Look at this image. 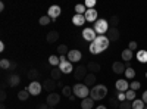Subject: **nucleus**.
Returning a JSON list of instances; mask_svg holds the SVG:
<instances>
[{"instance_id": "nucleus-1", "label": "nucleus", "mask_w": 147, "mask_h": 109, "mask_svg": "<svg viewBox=\"0 0 147 109\" xmlns=\"http://www.w3.org/2000/svg\"><path fill=\"white\" fill-rule=\"evenodd\" d=\"M107 96V87L105 84H96L94 87H91L90 90V97L96 102V100H102L103 97Z\"/></svg>"}, {"instance_id": "nucleus-2", "label": "nucleus", "mask_w": 147, "mask_h": 109, "mask_svg": "<svg viewBox=\"0 0 147 109\" xmlns=\"http://www.w3.org/2000/svg\"><path fill=\"white\" fill-rule=\"evenodd\" d=\"M72 93L77 96L78 99H85V97H88V94H90V90H88V87L85 86L84 83H78V84H75V86L72 87Z\"/></svg>"}, {"instance_id": "nucleus-3", "label": "nucleus", "mask_w": 147, "mask_h": 109, "mask_svg": "<svg viewBox=\"0 0 147 109\" xmlns=\"http://www.w3.org/2000/svg\"><path fill=\"white\" fill-rule=\"evenodd\" d=\"M93 28H94V31H96L97 35H105V34H107L110 25H109V21H106V19H97L94 22V27Z\"/></svg>"}, {"instance_id": "nucleus-4", "label": "nucleus", "mask_w": 147, "mask_h": 109, "mask_svg": "<svg viewBox=\"0 0 147 109\" xmlns=\"http://www.w3.org/2000/svg\"><path fill=\"white\" fill-rule=\"evenodd\" d=\"M59 69L62 71V74H71L74 72V66H72V62L65 58V56H60V65H59Z\"/></svg>"}, {"instance_id": "nucleus-5", "label": "nucleus", "mask_w": 147, "mask_h": 109, "mask_svg": "<svg viewBox=\"0 0 147 109\" xmlns=\"http://www.w3.org/2000/svg\"><path fill=\"white\" fill-rule=\"evenodd\" d=\"M87 74H88V69L84 65H78L77 68H74V77H75V80H78V81H84V78L87 77Z\"/></svg>"}, {"instance_id": "nucleus-6", "label": "nucleus", "mask_w": 147, "mask_h": 109, "mask_svg": "<svg viewBox=\"0 0 147 109\" xmlns=\"http://www.w3.org/2000/svg\"><path fill=\"white\" fill-rule=\"evenodd\" d=\"M99 49L103 52V50H106L107 47H109V44H110V40L107 39V35H97V39L93 41Z\"/></svg>"}, {"instance_id": "nucleus-7", "label": "nucleus", "mask_w": 147, "mask_h": 109, "mask_svg": "<svg viewBox=\"0 0 147 109\" xmlns=\"http://www.w3.org/2000/svg\"><path fill=\"white\" fill-rule=\"evenodd\" d=\"M27 90L30 91L31 96H38L41 93V90H43V84L38 83V81H31L30 86L27 87Z\"/></svg>"}, {"instance_id": "nucleus-8", "label": "nucleus", "mask_w": 147, "mask_h": 109, "mask_svg": "<svg viewBox=\"0 0 147 109\" xmlns=\"http://www.w3.org/2000/svg\"><path fill=\"white\" fill-rule=\"evenodd\" d=\"M82 39L87 40V41H90V43H93V41L97 39V34H96L94 28H84V30H82Z\"/></svg>"}, {"instance_id": "nucleus-9", "label": "nucleus", "mask_w": 147, "mask_h": 109, "mask_svg": "<svg viewBox=\"0 0 147 109\" xmlns=\"http://www.w3.org/2000/svg\"><path fill=\"white\" fill-rule=\"evenodd\" d=\"M115 87L118 91H122V93H127L129 90V83L127 81V78H121L115 83Z\"/></svg>"}, {"instance_id": "nucleus-10", "label": "nucleus", "mask_w": 147, "mask_h": 109, "mask_svg": "<svg viewBox=\"0 0 147 109\" xmlns=\"http://www.w3.org/2000/svg\"><path fill=\"white\" fill-rule=\"evenodd\" d=\"M60 14H62V9H60V6H57V5L50 6L49 10H47V16H50L53 21H56V18L60 16Z\"/></svg>"}, {"instance_id": "nucleus-11", "label": "nucleus", "mask_w": 147, "mask_h": 109, "mask_svg": "<svg viewBox=\"0 0 147 109\" xmlns=\"http://www.w3.org/2000/svg\"><path fill=\"white\" fill-rule=\"evenodd\" d=\"M56 87H57V81H55V80H52V78H47V80H44V83H43V89H44L46 91H49V93H53V91L56 90Z\"/></svg>"}, {"instance_id": "nucleus-12", "label": "nucleus", "mask_w": 147, "mask_h": 109, "mask_svg": "<svg viewBox=\"0 0 147 109\" xmlns=\"http://www.w3.org/2000/svg\"><path fill=\"white\" fill-rule=\"evenodd\" d=\"M59 102H60V94H57L56 91H53V93H50V94H47L46 103H47L49 106H56Z\"/></svg>"}, {"instance_id": "nucleus-13", "label": "nucleus", "mask_w": 147, "mask_h": 109, "mask_svg": "<svg viewBox=\"0 0 147 109\" xmlns=\"http://www.w3.org/2000/svg\"><path fill=\"white\" fill-rule=\"evenodd\" d=\"M81 58H82V53H81V50H77V49H72L68 53V60H69V62H72V64L74 62H80Z\"/></svg>"}, {"instance_id": "nucleus-14", "label": "nucleus", "mask_w": 147, "mask_h": 109, "mask_svg": "<svg viewBox=\"0 0 147 109\" xmlns=\"http://www.w3.org/2000/svg\"><path fill=\"white\" fill-rule=\"evenodd\" d=\"M97 15H99V12L96 9H87V12L84 14V18L87 22H96L97 21Z\"/></svg>"}, {"instance_id": "nucleus-15", "label": "nucleus", "mask_w": 147, "mask_h": 109, "mask_svg": "<svg viewBox=\"0 0 147 109\" xmlns=\"http://www.w3.org/2000/svg\"><path fill=\"white\" fill-rule=\"evenodd\" d=\"M119 37H121L119 30H118V28H113V27H110L109 31H107V39H109L110 41H118Z\"/></svg>"}, {"instance_id": "nucleus-16", "label": "nucleus", "mask_w": 147, "mask_h": 109, "mask_svg": "<svg viewBox=\"0 0 147 109\" xmlns=\"http://www.w3.org/2000/svg\"><path fill=\"white\" fill-rule=\"evenodd\" d=\"M112 69H113V72L115 74H125V69H127V66H125V64L124 62H113L112 64Z\"/></svg>"}, {"instance_id": "nucleus-17", "label": "nucleus", "mask_w": 147, "mask_h": 109, "mask_svg": "<svg viewBox=\"0 0 147 109\" xmlns=\"http://www.w3.org/2000/svg\"><path fill=\"white\" fill-rule=\"evenodd\" d=\"M19 83H21V77L18 74H15V72H12V74L9 75V80H7L9 87H16Z\"/></svg>"}, {"instance_id": "nucleus-18", "label": "nucleus", "mask_w": 147, "mask_h": 109, "mask_svg": "<svg viewBox=\"0 0 147 109\" xmlns=\"http://www.w3.org/2000/svg\"><path fill=\"white\" fill-rule=\"evenodd\" d=\"M96 81H97L96 74H91V72H88L87 77L84 78V84H85L87 87H94V86H96Z\"/></svg>"}, {"instance_id": "nucleus-19", "label": "nucleus", "mask_w": 147, "mask_h": 109, "mask_svg": "<svg viewBox=\"0 0 147 109\" xmlns=\"http://www.w3.org/2000/svg\"><path fill=\"white\" fill-rule=\"evenodd\" d=\"M85 22H87V21H85L84 15H77V14H75V15L72 16V24H74L75 27H82Z\"/></svg>"}, {"instance_id": "nucleus-20", "label": "nucleus", "mask_w": 147, "mask_h": 109, "mask_svg": "<svg viewBox=\"0 0 147 109\" xmlns=\"http://www.w3.org/2000/svg\"><path fill=\"white\" fill-rule=\"evenodd\" d=\"M59 40V32L57 31H49L47 32V35H46V41L47 43H56Z\"/></svg>"}, {"instance_id": "nucleus-21", "label": "nucleus", "mask_w": 147, "mask_h": 109, "mask_svg": "<svg viewBox=\"0 0 147 109\" xmlns=\"http://www.w3.org/2000/svg\"><path fill=\"white\" fill-rule=\"evenodd\" d=\"M87 69L91 72V74H96V72H99L102 69V66H100L99 62H93V60H90V62L87 64Z\"/></svg>"}, {"instance_id": "nucleus-22", "label": "nucleus", "mask_w": 147, "mask_h": 109, "mask_svg": "<svg viewBox=\"0 0 147 109\" xmlns=\"http://www.w3.org/2000/svg\"><path fill=\"white\" fill-rule=\"evenodd\" d=\"M93 106H94V100L90 97V96L81 100V108L82 109H93Z\"/></svg>"}, {"instance_id": "nucleus-23", "label": "nucleus", "mask_w": 147, "mask_h": 109, "mask_svg": "<svg viewBox=\"0 0 147 109\" xmlns=\"http://www.w3.org/2000/svg\"><path fill=\"white\" fill-rule=\"evenodd\" d=\"M132 56H134V52L129 50V49L122 50V53H121V58H122V60H124V62H129V60L132 59Z\"/></svg>"}, {"instance_id": "nucleus-24", "label": "nucleus", "mask_w": 147, "mask_h": 109, "mask_svg": "<svg viewBox=\"0 0 147 109\" xmlns=\"http://www.w3.org/2000/svg\"><path fill=\"white\" fill-rule=\"evenodd\" d=\"M136 58H137L138 62H141V64H147V50H144V49L138 50L137 55H136Z\"/></svg>"}, {"instance_id": "nucleus-25", "label": "nucleus", "mask_w": 147, "mask_h": 109, "mask_svg": "<svg viewBox=\"0 0 147 109\" xmlns=\"http://www.w3.org/2000/svg\"><path fill=\"white\" fill-rule=\"evenodd\" d=\"M28 78L31 80V81H38V77H40V72H38V69H35V68H32V69H30L28 71Z\"/></svg>"}, {"instance_id": "nucleus-26", "label": "nucleus", "mask_w": 147, "mask_h": 109, "mask_svg": "<svg viewBox=\"0 0 147 109\" xmlns=\"http://www.w3.org/2000/svg\"><path fill=\"white\" fill-rule=\"evenodd\" d=\"M49 64H50L53 68H59V65H60V56L52 55L50 58H49Z\"/></svg>"}, {"instance_id": "nucleus-27", "label": "nucleus", "mask_w": 147, "mask_h": 109, "mask_svg": "<svg viewBox=\"0 0 147 109\" xmlns=\"http://www.w3.org/2000/svg\"><path fill=\"white\" fill-rule=\"evenodd\" d=\"M60 77H62V71H60L59 68H53V69L50 71V78H52V80L59 81V80H60Z\"/></svg>"}, {"instance_id": "nucleus-28", "label": "nucleus", "mask_w": 147, "mask_h": 109, "mask_svg": "<svg viewBox=\"0 0 147 109\" xmlns=\"http://www.w3.org/2000/svg\"><path fill=\"white\" fill-rule=\"evenodd\" d=\"M146 103L143 102V99H136L132 102V109H144Z\"/></svg>"}, {"instance_id": "nucleus-29", "label": "nucleus", "mask_w": 147, "mask_h": 109, "mask_svg": "<svg viewBox=\"0 0 147 109\" xmlns=\"http://www.w3.org/2000/svg\"><path fill=\"white\" fill-rule=\"evenodd\" d=\"M30 96H31V94H30V91H28L27 89H24L22 91H19V93H18V99H19V100H28Z\"/></svg>"}, {"instance_id": "nucleus-30", "label": "nucleus", "mask_w": 147, "mask_h": 109, "mask_svg": "<svg viewBox=\"0 0 147 109\" xmlns=\"http://www.w3.org/2000/svg\"><path fill=\"white\" fill-rule=\"evenodd\" d=\"M134 77H136V71H134V68H132V66L127 68V69H125V78H127V80H132Z\"/></svg>"}, {"instance_id": "nucleus-31", "label": "nucleus", "mask_w": 147, "mask_h": 109, "mask_svg": "<svg viewBox=\"0 0 147 109\" xmlns=\"http://www.w3.org/2000/svg\"><path fill=\"white\" fill-rule=\"evenodd\" d=\"M75 12H77V15H84L85 12H87V7H85L84 3H80L75 6Z\"/></svg>"}, {"instance_id": "nucleus-32", "label": "nucleus", "mask_w": 147, "mask_h": 109, "mask_svg": "<svg viewBox=\"0 0 147 109\" xmlns=\"http://www.w3.org/2000/svg\"><path fill=\"white\" fill-rule=\"evenodd\" d=\"M10 65L12 62L9 59H0V68L2 69H10Z\"/></svg>"}, {"instance_id": "nucleus-33", "label": "nucleus", "mask_w": 147, "mask_h": 109, "mask_svg": "<svg viewBox=\"0 0 147 109\" xmlns=\"http://www.w3.org/2000/svg\"><path fill=\"white\" fill-rule=\"evenodd\" d=\"M52 21H53V19H52L50 16H47V15H44V16H41V18H40L38 24H40V25H43V27H44V25H49V24H50Z\"/></svg>"}, {"instance_id": "nucleus-34", "label": "nucleus", "mask_w": 147, "mask_h": 109, "mask_svg": "<svg viewBox=\"0 0 147 109\" xmlns=\"http://www.w3.org/2000/svg\"><path fill=\"white\" fill-rule=\"evenodd\" d=\"M57 53H59V56H65L66 53H69V50H68V46H65V44H60V46L57 47Z\"/></svg>"}, {"instance_id": "nucleus-35", "label": "nucleus", "mask_w": 147, "mask_h": 109, "mask_svg": "<svg viewBox=\"0 0 147 109\" xmlns=\"http://www.w3.org/2000/svg\"><path fill=\"white\" fill-rule=\"evenodd\" d=\"M88 50H90V53L91 55H99V53H102V50L97 47L94 43H90V47H88Z\"/></svg>"}, {"instance_id": "nucleus-36", "label": "nucleus", "mask_w": 147, "mask_h": 109, "mask_svg": "<svg viewBox=\"0 0 147 109\" xmlns=\"http://www.w3.org/2000/svg\"><path fill=\"white\" fill-rule=\"evenodd\" d=\"M118 24H119V16L118 15H113L109 19V25H112L113 28H118Z\"/></svg>"}, {"instance_id": "nucleus-37", "label": "nucleus", "mask_w": 147, "mask_h": 109, "mask_svg": "<svg viewBox=\"0 0 147 109\" xmlns=\"http://www.w3.org/2000/svg\"><path fill=\"white\" fill-rule=\"evenodd\" d=\"M118 109H132V102H129V100L121 102V103H119V108H118Z\"/></svg>"}, {"instance_id": "nucleus-38", "label": "nucleus", "mask_w": 147, "mask_h": 109, "mask_svg": "<svg viewBox=\"0 0 147 109\" xmlns=\"http://www.w3.org/2000/svg\"><path fill=\"white\" fill-rule=\"evenodd\" d=\"M125 94H127V100H129V102H134V100L137 99V97H136V91H134V90H131V89H129V90H128Z\"/></svg>"}, {"instance_id": "nucleus-39", "label": "nucleus", "mask_w": 147, "mask_h": 109, "mask_svg": "<svg viewBox=\"0 0 147 109\" xmlns=\"http://www.w3.org/2000/svg\"><path fill=\"white\" fill-rule=\"evenodd\" d=\"M62 94H63V96H66V97H69L71 94H74V93H72V87H69V86H65V87L62 89Z\"/></svg>"}, {"instance_id": "nucleus-40", "label": "nucleus", "mask_w": 147, "mask_h": 109, "mask_svg": "<svg viewBox=\"0 0 147 109\" xmlns=\"http://www.w3.org/2000/svg\"><path fill=\"white\" fill-rule=\"evenodd\" d=\"M140 87H141V84H140L138 81H132V83H129V89L134 90V91H137Z\"/></svg>"}, {"instance_id": "nucleus-41", "label": "nucleus", "mask_w": 147, "mask_h": 109, "mask_svg": "<svg viewBox=\"0 0 147 109\" xmlns=\"http://www.w3.org/2000/svg\"><path fill=\"white\" fill-rule=\"evenodd\" d=\"M85 7L87 9H94V6H96V0H85Z\"/></svg>"}, {"instance_id": "nucleus-42", "label": "nucleus", "mask_w": 147, "mask_h": 109, "mask_svg": "<svg viewBox=\"0 0 147 109\" xmlns=\"http://www.w3.org/2000/svg\"><path fill=\"white\" fill-rule=\"evenodd\" d=\"M128 49L129 50H137L138 49V44H137V41H129V44H128Z\"/></svg>"}, {"instance_id": "nucleus-43", "label": "nucleus", "mask_w": 147, "mask_h": 109, "mask_svg": "<svg viewBox=\"0 0 147 109\" xmlns=\"http://www.w3.org/2000/svg\"><path fill=\"white\" fill-rule=\"evenodd\" d=\"M116 97H118L119 102H125V100H127V94L122 93V91H118V96H116Z\"/></svg>"}, {"instance_id": "nucleus-44", "label": "nucleus", "mask_w": 147, "mask_h": 109, "mask_svg": "<svg viewBox=\"0 0 147 109\" xmlns=\"http://www.w3.org/2000/svg\"><path fill=\"white\" fill-rule=\"evenodd\" d=\"M109 103H110V105H115V108H119V103H121V102L118 100V97H110V99H109Z\"/></svg>"}, {"instance_id": "nucleus-45", "label": "nucleus", "mask_w": 147, "mask_h": 109, "mask_svg": "<svg viewBox=\"0 0 147 109\" xmlns=\"http://www.w3.org/2000/svg\"><path fill=\"white\" fill-rule=\"evenodd\" d=\"M6 97H7L6 91H5V90H2V91H0V100H2V102H5V100H6Z\"/></svg>"}, {"instance_id": "nucleus-46", "label": "nucleus", "mask_w": 147, "mask_h": 109, "mask_svg": "<svg viewBox=\"0 0 147 109\" xmlns=\"http://www.w3.org/2000/svg\"><path fill=\"white\" fill-rule=\"evenodd\" d=\"M141 99H143V102H144V103L147 105V90H146V91L143 93V97H141Z\"/></svg>"}, {"instance_id": "nucleus-47", "label": "nucleus", "mask_w": 147, "mask_h": 109, "mask_svg": "<svg viewBox=\"0 0 147 109\" xmlns=\"http://www.w3.org/2000/svg\"><path fill=\"white\" fill-rule=\"evenodd\" d=\"M38 109H49V105H47V103H46V105L41 103V105H38Z\"/></svg>"}, {"instance_id": "nucleus-48", "label": "nucleus", "mask_w": 147, "mask_h": 109, "mask_svg": "<svg viewBox=\"0 0 147 109\" xmlns=\"http://www.w3.org/2000/svg\"><path fill=\"white\" fill-rule=\"evenodd\" d=\"M57 87H60V89H63V87H65V84H63V81H60V80H59V81H57Z\"/></svg>"}, {"instance_id": "nucleus-49", "label": "nucleus", "mask_w": 147, "mask_h": 109, "mask_svg": "<svg viewBox=\"0 0 147 109\" xmlns=\"http://www.w3.org/2000/svg\"><path fill=\"white\" fill-rule=\"evenodd\" d=\"M68 99H69L71 102H74V100H75V99H77V96H75V94H71V96H69V97H68Z\"/></svg>"}, {"instance_id": "nucleus-50", "label": "nucleus", "mask_w": 147, "mask_h": 109, "mask_svg": "<svg viewBox=\"0 0 147 109\" xmlns=\"http://www.w3.org/2000/svg\"><path fill=\"white\" fill-rule=\"evenodd\" d=\"M16 66H18V65H16V62H12V65H10V71H13Z\"/></svg>"}, {"instance_id": "nucleus-51", "label": "nucleus", "mask_w": 147, "mask_h": 109, "mask_svg": "<svg viewBox=\"0 0 147 109\" xmlns=\"http://www.w3.org/2000/svg\"><path fill=\"white\" fill-rule=\"evenodd\" d=\"M5 50V43L2 41V43H0V52H3Z\"/></svg>"}, {"instance_id": "nucleus-52", "label": "nucleus", "mask_w": 147, "mask_h": 109, "mask_svg": "<svg viewBox=\"0 0 147 109\" xmlns=\"http://www.w3.org/2000/svg\"><path fill=\"white\" fill-rule=\"evenodd\" d=\"M96 109H107V108L103 106V105H100V106H96Z\"/></svg>"}, {"instance_id": "nucleus-53", "label": "nucleus", "mask_w": 147, "mask_h": 109, "mask_svg": "<svg viewBox=\"0 0 147 109\" xmlns=\"http://www.w3.org/2000/svg\"><path fill=\"white\" fill-rule=\"evenodd\" d=\"M0 10H5V3H3V2L0 3Z\"/></svg>"}, {"instance_id": "nucleus-54", "label": "nucleus", "mask_w": 147, "mask_h": 109, "mask_svg": "<svg viewBox=\"0 0 147 109\" xmlns=\"http://www.w3.org/2000/svg\"><path fill=\"white\" fill-rule=\"evenodd\" d=\"M0 109H6V106H5V103H2V105H0Z\"/></svg>"}, {"instance_id": "nucleus-55", "label": "nucleus", "mask_w": 147, "mask_h": 109, "mask_svg": "<svg viewBox=\"0 0 147 109\" xmlns=\"http://www.w3.org/2000/svg\"><path fill=\"white\" fill-rule=\"evenodd\" d=\"M49 109H55V106H49Z\"/></svg>"}, {"instance_id": "nucleus-56", "label": "nucleus", "mask_w": 147, "mask_h": 109, "mask_svg": "<svg viewBox=\"0 0 147 109\" xmlns=\"http://www.w3.org/2000/svg\"><path fill=\"white\" fill-rule=\"evenodd\" d=\"M146 78H147V72H146Z\"/></svg>"}, {"instance_id": "nucleus-57", "label": "nucleus", "mask_w": 147, "mask_h": 109, "mask_svg": "<svg viewBox=\"0 0 147 109\" xmlns=\"http://www.w3.org/2000/svg\"><path fill=\"white\" fill-rule=\"evenodd\" d=\"M144 109H147V106H146V108H144Z\"/></svg>"}]
</instances>
